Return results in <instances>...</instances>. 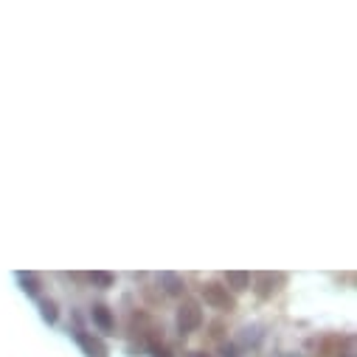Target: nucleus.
<instances>
[{
    "mask_svg": "<svg viewBox=\"0 0 357 357\" xmlns=\"http://www.w3.org/2000/svg\"><path fill=\"white\" fill-rule=\"evenodd\" d=\"M192 357H211V354H206V351H195Z\"/></svg>",
    "mask_w": 357,
    "mask_h": 357,
    "instance_id": "nucleus-14",
    "label": "nucleus"
},
{
    "mask_svg": "<svg viewBox=\"0 0 357 357\" xmlns=\"http://www.w3.org/2000/svg\"><path fill=\"white\" fill-rule=\"evenodd\" d=\"M15 279L20 282V287H23L26 296H31V298L40 296V290H43V279H40L37 273H31V271H20V273H15Z\"/></svg>",
    "mask_w": 357,
    "mask_h": 357,
    "instance_id": "nucleus-7",
    "label": "nucleus"
},
{
    "mask_svg": "<svg viewBox=\"0 0 357 357\" xmlns=\"http://www.w3.org/2000/svg\"><path fill=\"white\" fill-rule=\"evenodd\" d=\"M91 318L102 332H113L116 329V315H113V310L107 304H93L91 307Z\"/></svg>",
    "mask_w": 357,
    "mask_h": 357,
    "instance_id": "nucleus-6",
    "label": "nucleus"
},
{
    "mask_svg": "<svg viewBox=\"0 0 357 357\" xmlns=\"http://www.w3.org/2000/svg\"><path fill=\"white\" fill-rule=\"evenodd\" d=\"M261 337H264L261 326H259V324H253V326H245V329H242L239 343H242V346H259V343H261Z\"/></svg>",
    "mask_w": 357,
    "mask_h": 357,
    "instance_id": "nucleus-10",
    "label": "nucleus"
},
{
    "mask_svg": "<svg viewBox=\"0 0 357 357\" xmlns=\"http://www.w3.org/2000/svg\"><path fill=\"white\" fill-rule=\"evenodd\" d=\"M87 282H91L93 287H99V290H107V287L116 284V276L107 273V271H93V273H87Z\"/></svg>",
    "mask_w": 357,
    "mask_h": 357,
    "instance_id": "nucleus-11",
    "label": "nucleus"
},
{
    "mask_svg": "<svg viewBox=\"0 0 357 357\" xmlns=\"http://www.w3.org/2000/svg\"><path fill=\"white\" fill-rule=\"evenodd\" d=\"M250 284H253V293L261 301H267L287 284V276L284 273H256V276H250Z\"/></svg>",
    "mask_w": 357,
    "mask_h": 357,
    "instance_id": "nucleus-2",
    "label": "nucleus"
},
{
    "mask_svg": "<svg viewBox=\"0 0 357 357\" xmlns=\"http://www.w3.org/2000/svg\"><path fill=\"white\" fill-rule=\"evenodd\" d=\"M73 337H76V343H79V349H82L84 357H110L107 343L102 337H96L93 332H76Z\"/></svg>",
    "mask_w": 357,
    "mask_h": 357,
    "instance_id": "nucleus-4",
    "label": "nucleus"
},
{
    "mask_svg": "<svg viewBox=\"0 0 357 357\" xmlns=\"http://www.w3.org/2000/svg\"><path fill=\"white\" fill-rule=\"evenodd\" d=\"M158 282H160L163 293H166V296H172V298H177V296H183V293H186V279H183L181 273L166 271V273H160V276H158Z\"/></svg>",
    "mask_w": 357,
    "mask_h": 357,
    "instance_id": "nucleus-5",
    "label": "nucleus"
},
{
    "mask_svg": "<svg viewBox=\"0 0 357 357\" xmlns=\"http://www.w3.org/2000/svg\"><path fill=\"white\" fill-rule=\"evenodd\" d=\"M203 301L211 307V310H220V312H234L236 310V298L228 293V287L217 284V282H208L203 287Z\"/></svg>",
    "mask_w": 357,
    "mask_h": 357,
    "instance_id": "nucleus-3",
    "label": "nucleus"
},
{
    "mask_svg": "<svg viewBox=\"0 0 357 357\" xmlns=\"http://www.w3.org/2000/svg\"><path fill=\"white\" fill-rule=\"evenodd\" d=\"M40 315H43V321L45 324H56L59 321V304L54 301V298H40Z\"/></svg>",
    "mask_w": 357,
    "mask_h": 357,
    "instance_id": "nucleus-9",
    "label": "nucleus"
},
{
    "mask_svg": "<svg viewBox=\"0 0 357 357\" xmlns=\"http://www.w3.org/2000/svg\"><path fill=\"white\" fill-rule=\"evenodd\" d=\"M225 284L234 290V293H245L250 287V273L245 271H228L225 273Z\"/></svg>",
    "mask_w": 357,
    "mask_h": 357,
    "instance_id": "nucleus-8",
    "label": "nucleus"
},
{
    "mask_svg": "<svg viewBox=\"0 0 357 357\" xmlns=\"http://www.w3.org/2000/svg\"><path fill=\"white\" fill-rule=\"evenodd\" d=\"M149 354H152V357H174L172 349L163 346V343H149Z\"/></svg>",
    "mask_w": 357,
    "mask_h": 357,
    "instance_id": "nucleus-12",
    "label": "nucleus"
},
{
    "mask_svg": "<svg viewBox=\"0 0 357 357\" xmlns=\"http://www.w3.org/2000/svg\"><path fill=\"white\" fill-rule=\"evenodd\" d=\"M282 357H304V354H282Z\"/></svg>",
    "mask_w": 357,
    "mask_h": 357,
    "instance_id": "nucleus-15",
    "label": "nucleus"
},
{
    "mask_svg": "<svg viewBox=\"0 0 357 357\" xmlns=\"http://www.w3.org/2000/svg\"><path fill=\"white\" fill-rule=\"evenodd\" d=\"M220 354L222 357H239V346L236 343H222L220 346Z\"/></svg>",
    "mask_w": 357,
    "mask_h": 357,
    "instance_id": "nucleus-13",
    "label": "nucleus"
},
{
    "mask_svg": "<svg viewBox=\"0 0 357 357\" xmlns=\"http://www.w3.org/2000/svg\"><path fill=\"white\" fill-rule=\"evenodd\" d=\"M174 324L177 329H181V335H189V332H197L203 326V310L195 298L183 301L181 307H177V315H174Z\"/></svg>",
    "mask_w": 357,
    "mask_h": 357,
    "instance_id": "nucleus-1",
    "label": "nucleus"
}]
</instances>
